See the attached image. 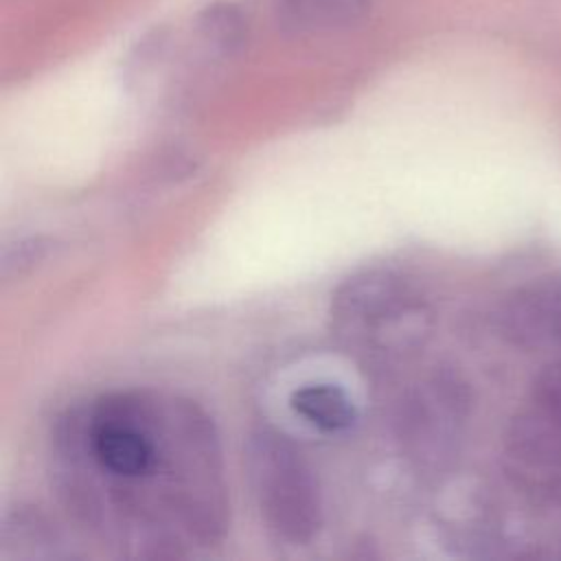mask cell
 Here are the masks:
<instances>
[{
  "label": "cell",
  "instance_id": "cell-4",
  "mask_svg": "<svg viewBox=\"0 0 561 561\" xmlns=\"http://www.w3.org/2000/svg\"><path fill=\"white\" fill-rule=\"evenodd\" d=\"M506 476L526 493L561 500V359L535 381L504 438Z\"/></svg>",
  "mask_w": 561,
  "mask_h": 561
},
{
  "label": "cell",
  "instance_id": "cell-1",
  "mask_svg": "<svg viewBox=\"0 0 561 561\" xmlns=\"http://www.w3.org/2000/svg\"><path fill=\"white\" fill-rule=\"evenodd\" d=\"M48 469L66 511L134 557H184L230 528L219 432L188 397L116 390L64 410Z\"/></svg>",
  "mask_w": 561,
  "mask_h": 561
},
{
  "label": "cell",
  "instance_id": "cell-8",
  "mask_svg": "<svg viewBox=\"0 0 561 561\" xmlns=\"http://www.w3.org/2000/svg\"><path fill=\"white\" fill-rule=\"evenodd\" d=\"M289 408L320 432H346L357 421L353 399L335 383H305L289 397Z\"/></svg>",
  "mask_w": 561,
  "mask_h": 561
},
{
  "label": "cell",
  "instance_id": "cell-6",
  "mask_svg": "<svg viewBox=\"0 0 561 561\" xmlns=\"http://www.w3.org/2000/svg\"><path fill=\"white\" fill-rule=\"evenodd\" d=\"M504 331L517 344L561 346V280H543L522 289L502 313Z\"/></svg>",
  "mask_w": 561,
  "mask_h": 561
},
{
  "label": "cell",
  "instance_id": "cell-5",
  "mask_svg": "<svg viewBox=\"0 0 561 561\" xmlns=\"http://www.w3.org/2000/svg\"><path fill=\"white\" fill-rule=\"evenodd\" d=\"M469 390L458 375L436 368L405 390L394 414V434L405 456L423 471L449 465L469 419Z\"/></svg>",
  "mask_w": 561,
  "mask_h": 561
},
{
  "label": "cell",
  "instance_id": "cell-10",
  "mask_svg": "<svg viewBox=\"0 0 561 561\" xmlns=\"http://www.w3.org/2000/svg\"><path fill=\"white\" fill-rule=\"evenodd\" d=\"M197 31L202 42L219 57H234L248 42V22L228 2L206 7L197 18Z\"/></svg>",
  "mask_w": 561,
  "mask_h": 561
},
{
  "label": "cell",
  "instance_id": "cell-11",
  "mask_svg": "<svg viewBox=\"0 0 561 561\" xmlns=\"http://www.w3.org/2000/svg\"><path fill=\"white\" fill-rule=\"evenodd\" d=\"M48 250H50V243L44 237H24L13 243H7L0 259L2 280L24 276L46 259Z\"/></svg>",
  "mask_w": 561,
  "mask_h": 561
},
{
  "label": "cell",
  "instance_id": "cell-2",
  "mask_svg": "<svg viewBox=\"0 0 561 561\" xmlns=\"http://www.w3.org/2000/svg\"><path fill=\"white\" fill-rule=\"evenodd\" d=\"M432 309L394 270H362L337 285L329 302V327L337 346L373 370H392L423 348L432 333Z\"/></svg>",
  "mask_w": 561,
  "mask_h": 561
},
{
  "label": "cell",
  "instance_id": "cell-9",
  "mask_svg": "<svg viewBox=\"0 0 561 561\" xmlns=\"http://www.w3.org/2000/svg\"><path fill=\"white\" fill-rule=\"evenodd\" d=\"M368 7L370 0H278L276 11L285 28L320 33L355 24Z\"/></svg>",
  "mask_w": 561,
  "mask_h": 561
},
{
  "label": "cell",
  "instance_id": "cell-3",
  "mask_svg": "<svg viewBox=\"0 0 561 561\" xmlns=\"http://www.w3.org/2000/svg\"><path fill=\"white\" fill-rule=\"evenodd\" d=\"M243 465L265 528L287 546L311 543L324 524V502L296 443L276 427H254L243 443Z\"/></svg>",
  "mask_w": 561,
  "mask_h": 561
},
{
  "label": "cell",
  "instance_id": "cell-7",
  "mask_svg": "<svg viewBox=\"0 0 561 561\" xmlns=\"http://www.w3.org/2000/svg\"><path fill=\"white\" fill-rule=\"evenodd\" d=\"M64 539L50 519L33 506L9 508L0 526L2 559H55L66 557Z\"/></svg>",
  "mask_w": 561,
  "mask_h": 561
}]
</instances>
